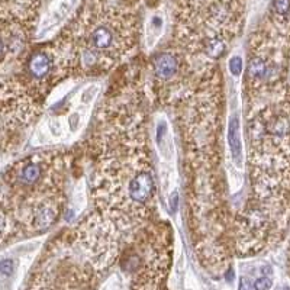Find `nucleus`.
<instances>
[{
  "instance_id": "obj_8",
  "label": "nucleus",
  "mask_w": 290,
  "mask_h": 290,
  "mask_svg": "<svg viewBox=\"0 0 290 290\" xmlns=\"http://www.w3.org/2000/svg\"><path fill=\"white\" fill-rule=\"evenodd\" d=\"M231 148H234V154L238 157L240 155V140H238V122L234 119V125H231Z\"/></svg>"
},
{
  "instance_id": "obj_2",
  "label": "nucleus",
  "mask_w": 290,
  "mask_h": 290,
  "mask_svg": "<svg viewBox=\"0 0 290 290\" xmlns=\"http://www.w3.org/2000/svg\"><path fill=\"white\" fill-rule=\"evenodd\" d=\"M26 68L31 77L34 79H44L49 74L52 68V61L47 52H34L29 55L26 61Z\"/></svg>"
},
{
  "instance_id": "obj_5",
  "label": "nucleus",
  "mask_w": 290,
  "mask_h": 290,
  "mask_svg": "<svg viewBox=\"0 0 290 290\" xmlns=\"http://www.w3.org/2000/svg\"><path fill=\"white\" fill-rule=\"evenodd\" d=\"M90 42L93 45L95 49H100L104 51L107 48L112 47L113 44V34L112 31L107 28V26H97L93 32H92V37H90Z\"/></svg>"
},
{
  "instance_id": "obj_12",
  "label": "nucleus",
  "mask_w": 290,
  "mask_h": 290,
  "mask_svg": "<svg viewBox=\"0 0 290 290\" xmlns=\"http://www.w3.org/2000/svg\"><path fill=\"white\" fill-rule=\"evenodd\" d=\"M0 270H1V276L3 277L10 276L12 271H13V261L12 260H3L1 264H0Z\"/></svg>"
},
{
  "instance_id": "obj_9",
  "label": "nucleus",
  "mask_w": 290,
  "mask_h": 290,
  "mask_svg": "<svg viewBox=\"0 0 290 290\" xmlns=\"http://www.w3.org/2000/svg\"><path fill=\"white\" fill-rule=\"evenodd\" d=\"M273 7L279 15H288L290 10V0H274Z\"/></svg>"
},
{
  "instance_id": "obj_13",
  "label": "nucleus",
  "mask_w": 290,
  "mask_h": 290,
  "mask_svg": "<svg viewBox=\"0 0 290 290\" xmlns=\"http://www.w3.org/2000/svg\"><path fill=\"white\" fill-rule=\"evenodd\" d=\"M154 288H155V286H141L138 290H155Z\"/></svg>"
},
{
  "instance_id": "obj_6",
  "label": "nucleus",
  "mask_w": 290,
  "mask_h": 290,
  "mask_svg": "<svg viewBox=\"0 0 290 290\" xmlns=\"http://www.w3.org/2000/svg\"><path fill=\"white\" fill-rule=\"evenodd\" d=\"M267 74V64L263 58H252L248 65V76L251 79H260Z\"/></svg>"
},
{
  "instance_id": "obj_7",
  "label": "nucleus",
  "mask_w": 290,
  "mask_h": 290,
  "mask_svg": "<svg viewBox=\"0 0 290 290\" xmlns=\"http://www.w3.org/2000/svg\"><path fill=\"white\" fill-rule=\"evenodd\" d=\"M225 51V42H222L219 38H215L209 42L207 45V54L213 58H218L224 54Z\"/></svg>"
},
{
  "instance_id": "obj_11",
  "label": "nucleus",
  "mask_w": 290,
  "mask_h": 290,
  "mask_svg": "<svg viewBox=\"0 0 290 290\" xmlns=\"http://www.w3.org/2000/svg\"><path fill=\"white\" fill-rule=\"evenodd\" d=\"M271 288V279L269 277H260L254 282L255 290H269Z\"/></svg>"
},
{
  "instance_id": "obj_10",
  "label": "nucleus",
  "mask_w": 290,
  "mask_h": 290,
  "mask_svg": "<svg viewBox=\"0 0 290 290\" xmlns=\"http://www.w3.org/2000/svg\"><path fill=\"white\" fill-rule=\"evenodd\" d=\"M229 70L234 76H240L242 70V60L240 57H232L229 61Z\"/></svg>"
},
{
  "instance_id": "obj_4",
  "label": "nucleus",
  "mask_w": 290,
  "mask_h": 290,
  "mask_svg": "<svg viewBox=\"0 0 290 290\" xmlns=\"http://www.w3.org/2000/svg\"><path fill=\"white\" fill-rule=\"evenodd\" d=\"M42 177V167L40 163L35 161H28L25 163L22 168L18 170L16 179L23 186H31L35 185L41 180Z\"/></svg>"
},
{
  "instance_id": "obj_3",
  "label": "nucleus",
  "mask_w": 290,
  "mask_h": 290,
  "mask_svg": "<svg viewBox=\"0 0 290 290\" xmlns=\"http://www.w3.org/2000/svg\"><path fill=\"white\" fill-rule=\"evenodd\" d=\"M152 65H154V73L158 79L167 80L170 77H173L177 71V58L170 54V52H163L154 57L152 60Z\"/></svg>"
},
{
  "instance_id": "obj_1",
  "label": "nucleus",
  "mask_w": 290,
  "mask_h": 290,
  "mask_svg": "<svg viewBox=\"0 0 290 290\" xmlns=\"http://www.w3.org/2000/svg\"><path fill=\"white\" fill-rule=\"evenodd\" d=\"M152 190H154V180L149 171H141L135 174L128 185L129 199L134 203H145L151 197Z\"/></svg>"
}]
</instances>
